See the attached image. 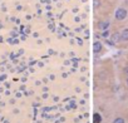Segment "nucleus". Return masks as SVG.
I'll return each mask as SVG.
<instances>
[{"label": "nucleus", "mask_w": 128, "mask_h": 123, "mask_svg": "<svg viewBox=\"0 0 128 123\" xmlns=\"http://www.w3.org/2000/svg\"><path fill=\"white\" fill-rule=\"evenodd\" d=\"M108 35H109V33H108L107 30H103V36H104V38H107Z\"/></svg>", "instance_id": "nucleus-8"}, {"label": "nucleus", "mask_w": 128, "mask_h": 123, "mask_svg": "<svg viewBox=\"0 0 128 123\" xmlns=\"http://www.w3.org/2000/svg\"><path fill=\"white\" fill-rule=\"evenodd\" d=\"M126 16H127V10L126 9H123V8L117 9V12H116V19L117 20H123V19H126Z\"/></svg>", "instance_id": "nucleus-1"}, {"label": "nucleus", "mask_w": 128, "mask_h": 123, "mask_svg": "<svg viewBox=\"0 0 128 123\" xmlns=\"http://www.w3.org/2000/svg\"><path fill=\"white\" fill-rule=\"evenodd\" d=\"M120 40L123 42H128V29H123L120 33Z\"/></svg>", "instance_id": "nucleus-3"}, {"label": "nucleus", "mask_w": 128, "mask_h": 123, "mask_svg": "<svg viewBox=\"0 0 128 123\" xmlns=\"http://www.w3.org/2000/svg\"><path fill=\"white\" fill-rule=\"evenodd\" d=\"M108 26H109V22H107V20H104V22H99V23H98V28H99L100 30H107Z\"/></svg>", "instance_id": "nucleus-2"}, {"label": "nucleus", "mask_w": 128, "mask_h": 123, "mask_svg": "<svg viewBox=\"0 0 128 123\" xmlns=\"http://www.w3.org/2000/svg\"><path fill=\"white\" fill-rule=\"evenodd\" d=\"M127 83H128V79H127Z\"/></svg>", "instance_id": "nucleus-10"}, {"label": "nucleus", "mask_w": 128, "mask_h": 123, "mask_svg": "<svg viewBox=\"0 0 128 123\" xmlns=\"http://www.w3.org/2000/svg\"><path fill=\"white\" fill-rule=\"evenodd\" d=\"M100 49H102V44H100L99 42H96V43H94V45H93V50L97 53V52H99Z\"/></svg>", "instance_id": "nucleus-4"}, {"label": "nucleus", "mask_w": 128, "mask_h": 123, "mask_svg": "<svg viewBox=\"0 0 128 123\" xmlns=\"http://www.w3.org/2000/svg\"><path fill=\"white\" fill-rule=\"evenodd\" d=\"M102 122V117L98 114V113H96L94 114V119H93V123H100Z\"/></svg>", "instance_id": "nucleus-6"}, {"label": "nucleus", "mask_w": 128, "mask_h": 123, "mask_svg": "<svg viewBox=\"0 0 128 123\" xmlns=\"http://www.w3.org/2000/svg\"><path fill=\"white\" fill-rule=\"evenodd\" d=\"M118 40H120V34L114 33V34L112 35V42H113V43H117Z\"/></svg>", "instance_id": "nucleus-5"}, {"label": "nucleus", "mask_w": 128, "mask_h": 123, "mask_svg": "<svg viewBox=\"0 0 128 123\" xmlns=\"http://www.w3.org/2000/svg\"><path fill=\"white\" fill-rule=\"evenodd\" d=\"M113 123H124V119L123 118H120V117H118V118H116L114 119V122Z\"/></svg>", "instance_id": "nucleus-7"}, {"label": "nucleus", "mask_w": 128, "mask_h": 123, "mask_svg": "<svg viewBox=\"0 0 128 123\" xmlns=\"http://www.w3.org/2000/svg\"><path fill=\"white\" fill-rule=\"evenodd\" d=\"M124 73L128 76V67H126V68H124Z\"/></svg>", "instance_id": "nucleus-9"}]
</instances>
